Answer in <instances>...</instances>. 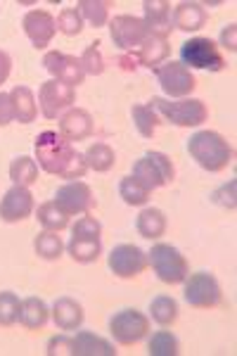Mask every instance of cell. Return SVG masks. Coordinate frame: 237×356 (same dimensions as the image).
Returning <instances> with one entry per match:
<instances>
[{
	"label": "cell",
	"instance_id": "obj_1",
	"mask_svg": "<svg viewBox=\"0 0 237 356\" xmlns=\"http://www.w3.org/2000/svg\"><path fill=\"white\" fill-rule=\"evenodd\" d=\"M36 159L38 166L43 171L60 178H67V181H76V178H83L88 166H85V159L74 143H69L65 136L57 134V131H43L36 138Z\"/></svg>",
	"mask_w": 237,
	"mask_h": 356
},
{
	"label": "cell",
	"instance_id": "obj_2",
	"mask_svg": "<svg viewBox=\"0 0 237 356\" xmlns=\"http://www.w3.org/2000/svg\"><path fill=\"white\" fill-rule=\"evenodd\" d=\"M188 152L202 169L211 171V174L223 171L225 166L233 162V147L216 131H197L188 140Z\"/></svg>",
	"mask_w": 237,
	"mask_h": 356
},
{
	"label": "cell",
	"instance_id": "obj_3",
	"mask_svg": "<svg viewBox=\"0 0 237 356\" xmlns=\"http://www.w3.org/2000/svg\"><path fill=\"white\" fill-rule=\"evenodd\" d=\"M159 119L169 122L181 129H190V126H199L209 119V110L197 97H181V100H164V97H152L147 102Z\"/></svg>",
	"mask_w": 237,
	"mask_h": 356
},
{
	"label": "cell",
	"instance_id": "obj_4",
	"mask_svg": "<svg viewBox=\"0 0 237 356\" xmlns=\"http://www.w3.org/2000/svg\"><path fill=\"white\" fill-rule=\"evenodd\" d=\"M147 264L152 266V271L157 273V278L161 283H169V285H178L188 278L190 268L188 261L176 247L171 245H154L152 252H147Z\"/></svg>",
	"mask_w": 237,
	"mask_h": 356
},
{
	"label": "cell",
	"instance_id": "obj_5",
	"mask_svg": "<svg viewBox=\"0 0 237 356\" xmlns=\"http://www.w3.org/2000/svg\"><path fill=\"white\" fill-rule=\"evenodd\" d=\"M131 176L138 183H142L147 191H157V188L169 186L173 176H176V169H173L171 159L164 152H147L145 157H140L133 164Z\"/></svg>",
	"mask_w": 237,
	"mask_h": 356
},
{
	"label": "cell",
	"instance_id": "obj_6",
	"mask_svg": "<svg viewBox=\"0 0 237 356\" xmlns=\"http://www.w3.org/2000/svg\"><path fill=\"white\" fill-rule=\"evenodd\" d=\"M181 65L188 69H209V72H223L225 60L218 45L206 36L190 38L181 45Z\"/></svg>",
	"mask_w": 237,
	"mask_h": 356
},
{
	"label": "cell",
	"instance_id": "obj_7",
	"mask_svg": "<svg viewBox=\"0 0 237 356\" xmlns=\"http://www.w3.org/2000/svg\"><path fill=\"white\" fill-rule=\"evenodd\" d=\"M183 283H185V288H183L185 302L195 309H213L223 300V292H221L218 280L206 271H197L193 275L188 273V278H185Z\"/></svg>",
	"mask_w": 237,
	"mask_h": 356
},
{
	"label": "cell",
	"instance_id": "obj_8",
	"mask_svg": "<svg viewBox=\"0 0 237 356\" xmlns=\"http://www.w3.org/2000/svg\"><path fill=\"white\" fill-rule=\"evenodd\" d=\"M109 33H112V41L119 50L133 53V50H138L145 43V38L149 36V26L145 24L142 17L119 15L109 22Z\"/></svg>",
	"mask_w": 237,
	"mask_h": 356
},
{
	"label": "cell",
	"instance_id": "obj_9",
	"mask_svg": "<svg viewBox=\"0 0 237 356\" xmlns=\"http://www.w3.org/2000/svg\"><path fill=\"white\" fill-rule=\"evenodd\" d=\"M109 332L119 344H136L149 332V318L138 309H124L109 318Z\"/></svg>",
	"mask_w": 237,
	"mask_h": 356
},
{
	"label": "cell",
	"instance_id": "obj_10",
	"mask_svg": "<svg viewBox=\"0 0 237 356\" xmlns=\"http://www.w3.org/2000/svg\"><path fill=\"white\" fill-rule=\"evenodd\" d=\"M154 76H157L161 90L169 97H178V100L188 97L197 88V81H195L193 72L185 65H181V62H164V65H159L154 69Z\"/></svg>",
	"mask_w": 237,
	"mask_h": 356
},
{
	"label": "cell",
	"instance_id": "obj_11",
	"mask_svg": "<svg viewBox=\"0 0 237 356\" xmlns=\"http://www.w3.org/2000/svg\"><path fill=\"white\" fill-rule=\"evenodd\" d=\"M53 202L57 204V209L65 211L67 216H74V214H88L92 207H95V197H92L88 183L67 181L62 188H57Z\"/></svg>",
	"mask_w": 237,
	"mask_h": 356
},
{
	"label": "cell",
	"instance_id": "obj_12",
	"mask_svg": "<svg viewBox=\"0 0 237 356\" xmlns=\"http://www.w3.org/2000/svg\"><path fill=\"white\" fill-rule=\"evenodd\" d=\"M109 271L119 278H136L147 268V252L136 245H117L109 252Z\"/></svg>",
	"mask_w": 237,
	"mask_h": 356
},
{
	"label": "cell",
	"instance_id": "obj_13",
	"mask_svg": "<svg viewBox=\"0 0 237 356\" xmlns=\"http://www.w3.org/2000/svg\"><path fill=\"white\" fill-rule=\"evenodd\" d=\"M74 102H76V90L67 83L55 81V79L45 81L38 90V105L45 119H55L57 114H62Z\"/></svg>",
	"mask_w": 237,
	"mask_h": 356
},
{
	"label": "cell",
	"instance_id": "obj_14",
	"mask_svg": "<svg viewBox=\"0 0 237 356\" xmlns=\"http://www.w3.org/2000/svg\"><path fill=\"white\" fill-rule=\"evenodd\" d=\"M43 67L48 69V74L60 83H67L72 88H76L79 83H83L85 74H83V67H81V60L74 55H67V53H48L43 57Z\"/></svg>",
	"mask_w": 237,
	"mask_h": 356
},
{
	"label": "cell",
	"instance_id": "obj_15",
	"mask_svg": "<svg viewBox=\"0 0 237 356\" xmlns=\"http://www.w3.org/2000/svg\"><path fill=\"white\" fill-rule=\"evenodd\" d=\"M22 26H24V33L28 36V41L33 43V48L38 50L48 48L57 33L55 17L45 13V10H31V13H26L24 19H22Z\"/></svg>",
	"mask_w": 237,
	"mask_h": 356
},
{
	"label": "cell",
	"instance_id": "obj_16",
	"mask_svg": "<svg viewBox=\"0 0 237 356\" xmlns=\"http://www.w3.org/2000/svg\"><path fill=\"white\" fill-rule=\"evenodd\" d=\"M33 211V195L28 193V188L13 186L0 200V219L5 223H17L31 216Z\"/></svg>",
	"mask_w": 237,
	"mask_h": 356
},
{
	"label": "cell",
	"instance_id": "obj_17",
	"mask_svg": "<svg viewBox=\"0 0 237 356\" xmlns=\"http://www.w3.org/2000/svg\"><path fill=\"white\" fill-rule=\"evenodd\" d=\"M60 134L67 138L69 143L85 140L92 134V117L88 110L81 107H72L69 112L62 114L60 119Z\"/></svg>",
	"mask_w": 237,
	"mask_h": 356
},
{
	"label": "cell",
	"instance_id": "obj_18",
	"mask_svg": "<svg viewBox=\"0 0 237 356\" xmlns=\"http://www.w3.org/2000/svg\"><path fill=\"white\" fill-rule=\"evenodd\" d=\"M69 356H117V349L105 337L83 330L72 337V354Z\"/></svg>",
	"mask_w": 237,
	"mask_h": 356
},
{
	"label": "cell",
	"instance_id": "obj_19",
	"mask_svg": "<svg viewBox=\"0 0 237 356\" xmlns=\"http://www.w3.org/2000/svg\"><path fill=\"white\" fill-rule=\"evenodd\" d=\"M142 10H145V24L149 26V33H157V36L169 38L171 33V3L166 0H145L142 3Z\"/></svg>",
	"mask_w": 237,
	"mask_h": 356
},
{
	"label": "cell",
	"instance_id": "obj_20",
	"mask_svg": "<svg viewBox=\"0 0 237 356\" xmlns=\"http://www.w3.org/2000/svg\"><path fill=\"white\" fill-rule=\"evenodd\" d=\"M171 24L178 29V31L193 33L199 31L202 26L206 24V10L202 3H178L176 10H173Z\"/></svg>",
	"mask_w": 237,
	"mask_h": 356
},
{
	"label": "cell",
	"instance_id": "obj_21",
	"mask_svg": "<svg viewBox=\"0 0 237 356\" xmlns=\"http://www.w3.org/2000/svg\"><path fill=\"white\" fill-rule=\"evenodd\" d=\"M53 321L60 330H76L83 323V307L72 297H60L53 304Z\"/></svg>",
	"mask_w": 237,
	"mask_h": 356
},
{
	"label": "cell",
	"instance_id": "obj_22",
	"mask_svg": "<svg viewBox=\"0 0 237 356\" xmlns=\"http://www.w3.org/2000/svg\"><path fill=\"white\" fill-rule=\"evenodd\" d=\"M136 57L142 67L157 69L159 65H164L166 57H169V38L157 36V33H149L145 38V43L136 50Z\"/></svg>",
	"mask_w": 237,
	"mask_h": 356
},
{
	"label": "cell",
	"instance_id": "obj_23",
	"mask_svg": "<svg viewBox=\"0 0 237 356\" xmlns=\"http://www.w3.org/2000/svg\"><path fill=\"white\" fill-rule=\"evenodd\" d=\"M10 100H13L15 107V119L19 124H31L38 114L36 107V97H33V90L26 88V86H15L10 90Z\"/></svg>",
	"mask_w": 237,
	"mask_h": 356
},
{
	"label": "cell",
	"instance_id": "obj_24",
	"mask_svg": "<svg viewBox=\"0 0 237 356\" xmlns=\"http://www.w3.org/2000/svg\"><path fill=\"white\" fill-rule=\"evenodd\" d=\"M48 316H50V309L48 304L38 297H26L19 307V323L24 325L28 330H38L48 323Z\"/></svg>",
	"mask_w": 237,
	"mask_h": 356
},
{
	"label": "cell",
	"instance_id": "obj_25",
	"mask_svg": "<svg viewBox=\"0 0 237 356\" xmlns=\"http://www.w3.org/2000/svg\"><path fill=\"white\" fill-rule=\"evenodd\" d=\"M136 228H138V233H140L145 240L161 238V235L166 233V216H164V211L157 209V207H147V209H142L140 214H138Z\"/></svg>",
	"mask_w": 237,
	"mask_h": 356
},
{
	"label": "cell",
	"instance_id": "obj_26",
	"mask_svg": "<svg viewBox=\"0 0 237 356\" xmlns=\"http://www.w3.org/2000/svg\"><path fill=\"white\" fill-rule=\"evenodd\" d=\"M69 254L79 264H92L102 254V240L100 238H72L67 245Z\"/></svg>",
	"mask_w": 237,
	"mask_h": 356
},
{
	"label": "cell",
	"instance_id": "obj_27",
	"mask_svg": "<svg viewBox=\"0 0 237 356\" xmlns=\"http://www.w3.org/2000/svg\"><path fill=\"white\" fill-rule=\"evenodd\" d=\"M10 178H13L15 186H22V188L33 186V183L38 181V164H36V159L26 157V154L17 157L15 162L10 164Z\"/></svg>",
	"mask_w": 237,
	"mask_h": 356
},
{
	"label": "cell",
	"instance_id": "obj_28",
	"mask_svg": "<svg viewBox=\"0 0 237 356\" xmlns=\"http://www.w3.org/2000/svg\"><path fill=\"white\" fill-rule=\"evenodd\" d=\"M83 159H85V166H88V169L105 174V171L112 169L114 162H117V154H114L112 147L105 145V143H95V145H90L88 150H85Z\"/></svg>",
	"mask_w": 237,
	"mask_h": 356
},
{
	"label": "cell",
	"instance_id": "obj_29",
	"mask_svg": "<svg viewBox=\"0 0 237 356\" xmlns=\"http://www.w3.org/2000/svg\"><path fill=\"white\" fill-rule=\"evenodd\" d=\"M109 8L112 3L109 0H79V13L88 24H92L95 29L105 26L109 19Z\"/></svg>",
	"mask_w": 237,
	"mask_h": 356
},
{
	"label": "cell",
	"instance_id": "obj_30",
	"mask_svg": "<svg viewBox=\"0 0 237 356\" xmlns=\"http://www.w3.org/2000/svg\"><path fill=\"white\" fill-rule=\"evenodd\" d=\"M33 250H36V254L40 259H48V261H55L62 257V252H65V245H62L60 235L55 231H43L36 235V240H33Z\"/></svg>",
	"mask_w": 237,
	"mask_h": 356
},
{
	"label": "cell",
	"instance_id": "obj_31",
	"mask_svg": "<svg viewBox=\"0 0 237 356\" xmlns=\"http://www.w3.org/2000/svg\"><path fill=\"white\" fill-rule=\"evenodd\" d=\"M149 316H152L154 323L159 325H171L178 318V302L169 295H159L154 297L149 304Z\"/></svg>",
	"mask_w": 237,
	"mask_h": 356
},
{
	"label": "cell",
	"instance_id": "obj_32",
	"mask_svg": "<svg viewBox=\"0 0 237 356\" xmlns=\"http://www.w3.org/2000/svg\"><path fill=\"white\" fill-rule=\"evenodd\" d=\"M131 117H133V124H136L138 134H140L142 138H152L154 131H157V126L161 124L159 114L154 112L149 105H133Z\"/></svg>",
	"mask_w": 237,
	"mask_h": 356
},
{
	"label": "cell",
	"instance_id": "obj_33",
	"mask_svg": "<svg viewBox=\"0 0 237 356\" xmlns=\"http://www.w3.org/2000/svg\"><path fill=\"white\" fill-rule=\"evenodd\" d=\"M178 352H181V342L169 330H157L147 342L149 356H176Z\"/></svg>",
	"mask_w": 237,
	"mask_h": 356
},
{
	"label": "cell",
	"instance_id": "obj_34",
	"mask_svg": "<svg viewBox=\"0 0 237 356\" xmlns=\"http://www.w3.org/2000/svg\"><path fill=\"white\" fill-rule=\"evenodd\" d=\"M149 193H152V191H147V188L142 186V183H138L133 176L121 178V183H119V195H121V200H124L126 204H131V207H142V204H147Z\"/></svg>",
	"mask_w": 237,
	"mask_h": 356
},
{
	"label": "cell",
	"instance_id": "obj_35",
	"mask_svg": "<svg viewBox=\"0 0 237 356\" xmlns=\"http://www.w3.org/2000/svg\"><path fill=\"white\" fill-rule=\"evenodd\" d=\"M36 219L45 231H55V233H60L62 228H67V223H69V216L65 214V211L57 209L55 202L40 204L38 211H36Z\"/></svg>",
	"mask_w": 237,
	"mask_h": 356
},
{
	"label": "cell",
	"instance_id": "obj_36",
	"mask_svg": "<svg viewBox=\"0 0 237 356\" xmlns=\"http://www.w3.org/2000/svg\"><path fill=\"white\" fill-rule=\"evenodd\" d=\"M19 297L15 292H0V325L10 328L19 321Z\"/></svg>",
	"mask_w": 237,
	"mask_h": 356
},
{
	"label": "cell",
	"instance_id": "obj_37",
	"mask_svg": "<svg viewBox=\"0 0 237 356\" xmlns=\"http://www.w3.org/2000/svg\"><path fill=\"white\" fill-rule=\"evenodd\" d=\"M55 22H57V29H60L65 36H79L81 29H83V17H81L79 8H65Z\"/></svg>",
	"mask_w": 237,
	"mask_h": 356
},
{
	"label": "cell",
	"instance_id": "obj_38",
	"mask_svg": "<svg viewBox=\"0 0 237 356\" xmlns=\"http://www.w3.org/2000/svg\"><path fill=\"white\" fill-rule=\"evenodd\" d=\"M79 60H81V67H83V74H92V76H97V74L105 72V57H102V53H100V43H90Z\"/></svg>",
	"mask_w": 237,
	"mask_h": 356
},
{
	"label": "cell",
	"instance_id": "obj_39",
	"mask_svg": "<svg viewBox=\"0 0 237 356\" xmlns=\"http://www.w3.org/2000/svg\"><path fill=\"white\" fill-rule=\"evenodd\" d=\"M102 223L95 216H81L72 228V238H100Z\"/></svg>",
	"mask_w": 237,
	"mask_h": 356
},
{
	"label": "cell",
	"instance_id": "obj_40",
	"mask_svg": "<svg viewBox=\"0 0 237 356\" xmlns=\"http://www.w3.org/2000/svg\"><path fill=\"white\" fill-rule=\"evenodd\" d=\"M235 191H237L235 181L223 183V186L211 195V202L221 204V207H225V209H235V204H237V193Z\"/></svg>",
	"mask_w": 237,
	"mask_h": 356
},
{
	"label": "cell",
	"instance_id": "obj_41",
	"mask_svg": "<svg viewBox=\"0 0 237 356\" xmlns=\"http://www.w3.org/2000/svg\"><path fill=\"white\" fill-rule=\"evenodd\" d=\"M48 356H60V354H72V337L69 335H55L48 342Z\"/></svg>",
	"mask_w": 237,
	"mask_h": 356
},
{
	"label": "cell",
	"instance_id": "obj_42",
	"mask_svg": "<svg viewBox=\"0 0 237 356\" xmlns=\"http://www.w3.org/2000/svg\"><path fill=\"white\" fill-rule=\"evenodd\" d=\"M15 122V107L10 100V93H0V126H8Z\"/></svg>",
	"mask_w": 237,
	"mask_h": 356
},
{
	"label": "cell",
	"instance_id": "obj_43",
	"mask_svg": "<svg viewBox=\"0 0 237 356\" xmlns=\"http://www.w3.org/2000/svg\"><path fill=\"white\" fill-rule=\"evenodd\" d=\"M221 45L228 53H235L237 50V24H228L221 31Z\"/></svg>",
	"mask_w": 237,
	"mask_h": 356
},
{
	"label": "cell",
	"instance_id": "obj_44",
	"mask_svg": "<svg viewBox=\"0 0 237 356\" xmlns=\"http://www.w3.org/2000/svg\"><path fill=\"white\" fill-rule=\"evenodd\" d=\"M10 72H13V57L5 53V50H0V86L8 81Z\"/></svg>",
	"mask_w": 237,
	"mask_h": 356
}]
</instances>
